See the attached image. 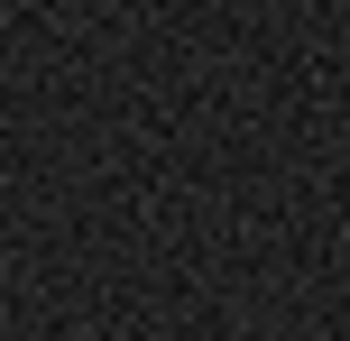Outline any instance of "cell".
<instances>
[]
</instances>
